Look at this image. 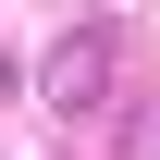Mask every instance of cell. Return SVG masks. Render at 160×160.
Returning a JSON list of instances; mask_svg holds the SVG:
<instances>
[{"mask_svg": "<svg viewBox=\"0 0 160 160\" xmlns=\"http://www.w3.org/2000/svg\"><path fill=\"white\" fill-rule=\"evenodd\" d=\"M111 86H123V25H111V12L62 25V37H49V62H37V99H49V123L111 111Z\"/></svg>", "mask_w": 160, "mask_h": 160, "instance_id": "cell-1", "label": "cell"}, {"mask_svg": "<svg viewBox=\"0 0 160 160\" xmlns=\"http://www.w3.org/2000/svg\"><path fill=\"white\" fill-rule=\"evenodd\" d=\"M111 160H160V99H111Z\"/></svg>", "mask_w": 160, "mask_h": 160, "instance_id": "cell-2", "label": "cell"}]
</instances>
